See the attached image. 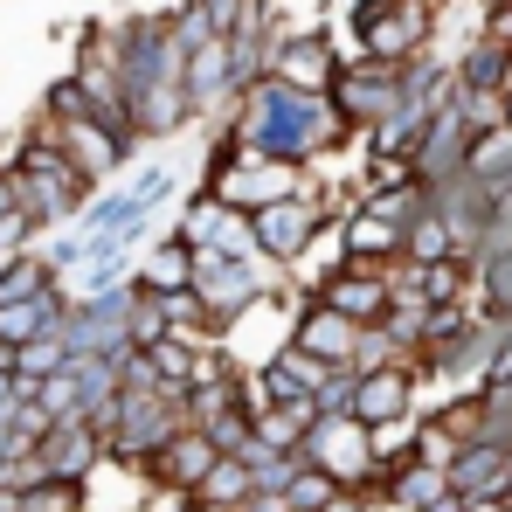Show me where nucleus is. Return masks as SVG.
I'll return each mask as SVG.
<instances>
[{"instance_id":"nucleus-1","label":"nucleus","mask_w":512,"mask_h":512,"mask_svg":"<svg viewBox=\"0 0 512 512\" xmlns=\"http://www.w3.org/2000/svg\"><path fill=\"white\" fill-rule=\"evenodd\" d=\"M436 0H353L346 28L360 42V56H381V63H416L436 49Z\"/></svg>"},{"instance_id":"nucleus-4","label":"nucleus","mask_w":512,"mask_h":512,"mask_svg":"<svg viewBox=\"0 0 512 512\" xmlns=\"http://www.w3.org/2000/svg\"><path fill=\"white\" fill-rule=\"evenodd\" d=\"M305 464L333 471L346 492H381V457H374V429L360 416H319L305 436Z\"/></svg>"},{"instance_id":"nucleus-32","label":"nucleus","mask_w":512,"mask_h":512,"mask_svg":"<svg viewBox=\"0 0 512 512\" xmlns=\"http://www.w3.org/2000/svg\"><path fill=\"white\" fill-rule=\"evenodd\" d=\"M243 512H291V499H284V492H256Z\"/></svg>"},{"instance_id":"nucleus-26","label":"nucleus","mask_w":512,"mask_h":512,"mask_svg":"<svg viewBox=\"0 0 512 512\" xmlns=\"http://www.w3.org/2000/svg\"><path fill=\"white\" fill-rule=\"evenodd\" d=\"M215 35H263L270 28V0H201Z\"/></svg>"},{"instance_id":"nucleus-2","label":"nucleus","mask_w":512,"mask_h":512,"mask_svg":"<svg viewBox=\"0 0 512 512\" xmlns=\"http://www.w3.org/2000/svg\"><path fill=\"white\" fill-rule=\"evenodd\" d=\"M270 284H277V263L256 250H194V291L208 298V312L222 319V326H236V319H250L256 305L270 298Z\"/></svg>"},{"instance_id":"nucleus-17","label":"nucleus","mask_w":512,"mask_h":512,"mask_svg":"<svg viewBox=\"0 0 512 512\" xmlns=\"http://www.w3.org/2000/svg\"><path fill=\"white\" fill-rule=\"evenodd\" d=\"M139 291H180V284H194V243L187 236H160L153 250L139 256Z\"/></svg>"},{"instance_id":"nucleus-29","label":"nucleus","mask_w":512,"mask_h":512,"mask_svg":"<svg viewBox=\"0 0 512 512\" xmlns=\"http://www.w3.org/2000/svg\"><path fill=\"white\" fill-rule=\"evenodd\" d=\"M125 187H132V194H139L146 208H160V201L173 194V160H153V167L139 173V180H125Z\"/></svg>"},{"instance_id":"nucleus-30","label":"nucleus","mask_w":512,"mask_h":512,"mask_svg":"<svg viewBox=\"0 0 512 512\" xmlns=\"http://www.w3.org/2000/svg\"><path fill=\"white\" fill-rule=\"evenodd\" d=\"M49 263H56V277H70V270H84V256H90V236L84 229H70V236H56V243H49Z\"/></svg>"},{"instance_id":"nucleus-34","label":"nucleus","mask_w":512,"mask_h":512,"mask_svg":"<svg viewBox=\"0 0 512 512\" xmlns=\"http://www.w3.org/2000/svg\"><path fill=\"white\" fill-rule=\"evenodd\" d=\"M167 512H215V506H208V499H194V492H180V499H173Z\"/></svg>"},{"instance_id":"nucleus-15","label":"nucleus","mask_w":512,"mask_h":512,"mask_svg":"<svg viewBox=\"0 0 512 512\" xmlns=\"http://www.w3.org/2000/svg\"><path fill=\"white\" fill-rule=\"evenodd\" d=\"M340 243H346V263H367V270H381V277H395V263H402V229L381 222L374 208H346Z\"/></svg>"},{"instance_id":"nucleus-18","label":"nucleus","mask_w":512,"mask_h":512,"mask_svg":"<svg viewBox=\"0 0 512 512\" xmlns=\"http://www.w3.org/2000/svg\"><path fill=\"white\" fill-rule=\"evenodd\" d=\"M194 499H208L215 512H243L256 499V471L236 457V450H222V457H215V471L194 485Z\"/></svg>"},{"instance_id":"nucleus-37","label":"nucleus","mask_w":512,"mask_h":512,"mask_svg":"<svg viewBox=\"0 0 512 512\" xmlns=\"http://www.w3.org/2000/svg\"><path fill=\"white\" fill-rule=\"evenodd\" d=\"M0 263H7V256H0Z\"/></svg>"},{"instance_id":"nucleus-31","label":"nucleus","mask_w":512,"mask_h":512,"mask_svg":"<svg viewBox=\"0 0 512 512\" xmlns=\"http://www.w3.org/2000/svg\"><path fill=\"white\" fill-rule=\"evenodd\" d=\"M485 35L512 49V0H492V7H485Z\"/></svg>"},{"instance_id":"nucleus-12","label":"nucleus","mask_w":512,"mask_h":512,"mask_svg":"<svg viewBox=\"0 0 512 512\" xmlns=\"http://www.w3.org/2000/svg\"><path fill=\"white\" fill-rule=\"evenodd\" d=\"M416 388H423V374H416L409 360L374 367V374H360V388H353V416H360L367 429L395 423V416H409V409H416Z\"/></svg>"},{"instance_id":"nucleus-21","label":"nucleus","mask_w":512,"mask_h":512,"mask_svg":"<svg viewBox=\"0 0 512 512\" xmlns=\"http://www.w3.org/2000/svg\"><path fill=\"white\" fill-rule=\"evenodd\" d=\"M153 298H160L167 326H173V333H187V340H222V333H229V326L208 312V298H201L194 284H180V291H153Z\"/></svg>"},{"instance_id":"nucleus-27","label":"nucleus","mask_w":512,"mask_h":512,"mask_svg":"<svg viewBox=\"0 0 512 512\" xmlns=\"http://www.w3.org/2000/svg\"><path fill=\"white\" fill-rule=\"evenodd\" d=\"M395 360H402V340H395L388 319H381V326H360V340H353V360H346V367H353V374H374V367H395Z\"/></svg>"},{"instance_id":"nucleus-8","label":"nucleus","mask_w":512,"mask_h":512,"mask_svg":"<svg viewBox=\"0 0 512 512\" xmlns=\"http://www.w3.org/2000/svg\"><path fill=\"white\" fill-rule=\"evenodd\" d=\"M312 298L340 305L353 326H381V319L395 312V277H381V270H367V263H346L340 277H326Z\"/></svg>"},{"instance_id":"nucleus-14","label":"nucleus","mask_w":512,"mask_h":512,"mask_svg":"<svg viewBox=\"0 0 512 512\" xmlns=\"http://www.w3.org/2000/svg\"><path fill=\"white\" fill-rule=\"evenodd\" d=\"M353 340H360V326L346 319L340 305H326V298H305L298 305V319H291V346H305V353H319V360H353Z\"/></svg>"},{"instance_id":"nucleus-20","label":"nucleus","mask_w":512,"mask_h":512,"mask_svg":"<svg viewBox=\"0 0 512 512\" xmlns=\"http://www.w3.org/2000/svg\"><path fill=\"white\" fill-rule=\"evenodd\" d=\"M381 492H388L402 512H423V506H436V499H450V471H443V464H423V457H409Z\"/></svg>"},{"instance_id":"nucleus-23","label":"nucleus","mask_w":512,"mask_h":512,"mask_svg":"<svg viewBox=\"0 0 512 512\" xmlns=\"http://www.w3.org/2000/svg\"><path fill=\"white\" fill-rule=\"evenodd\" d=\"M49 284H63L56 277V263L42 250H14L0 263V305H14V298H35V291H49Z\"/></svg>"},{"instance_id":"nucleus-9","label":"nucleus","mask_w":512,"mask_h":512,"mask_svg":"<svg viewBox=\"0 0 512 512\" xmlns=\"http://www.w3.org/2000/svg\"><path fill=\"white\" fill-rule=\"evenodd\" d=\"M512 478V436H471L450 457V492L457 499H499Z\"/></svg>"},{"instance_id":"nucleus-28","label":"nucleus","mask_w":512,"mask_h":512,"mask_svg":"<svg viewBox=\"0 0 512 512\" xmlns=\"http://www.w3.org/2000/svg\"><path fill=\"white\" fill-rule=\"evenodd\" d=\"M167 28H173V42H180V56L187 49H201V42H215V21H208V7L201 0H180L167 14Z\"/></svg>"},{"instance_id":"nucleus-13","label":"nucleus","mask_w":512,"mask_h":512,"mask_svg":"<svg viewBox=\"0 0 512 512\" xmlns=\"http://www.w3.org/2000/svg\"><path fill=\"white\" fill-rule=\"evenodd\" d=\"M326 374H333V360H319V353H305V346H277L270 360H263V374H256V395L263 402H291V395H319L326 388Z\"/></svg>"},{"instance_id":"nucleus-11","label":"nucleus","mask_w":512,"mask_h":512,"mask_svg":"<svg viewBox=\"0 0 512 512\" xmlns=\"http://www.w3.org/2000/svg\"><path fill=\"white\" fill-rule=\"evenodd\" d=\"M187 125H201V118H194V104H187V84H180V77H160V84L132 90V132H139V146H160V139L187 132Z\"/></svg>"},{"instance_id":"nucleus-6","label":"nucleus","mask_w":512,"mask_h":512,"mask_svg":"<svg viewBox=\"0 0 512 512\" xmlns=\"http://www.w3.org/2000/svg\"><path fill=\"white\" fill-rule=\"evenodd\" d=\"M215 457H222V443H215L208 429L187 423V429H173L167 443H160V450L139 464V478H146L153 492H194V485L215 471Z\"/></svg>"},{"instance_id":"nucleus-24","label":"nucleus","mask_w":512,"mask_h":512,"mask_svg":"<svg viewBox=\"0 0 512 512\" xmlns=\"http://www.w3.org/2000/svg\"><path fill=\"white\" fill-rule=\"evenodd\" d=\"M139 208H146V201H139L132 187H118V194H90V208L77 215V229H84V236H118Z\"/></svg>"},{"instance_id":"nucleus-25","label":"nucleus","mask_w":512,"mask_h":512,"mask_svg":"<svg viewBox=\"0 0 512 512\" xmlns=\"http://www.w3.org/2000/svg\"><path fill=\"white\" fill-rule=\"evenodd\" d=\"M340 492H346V485L333 478V471H319V464H298V471H291V485H284L291 512H326Z\"/></svg>"},{"instance_id":"nucleus-22","label":"nucleus","mask_w":512,"mask_h":512,"mask_svg":"<svg viewBox=\"0 0 512 512\" xmlns=\"http://www.w3.org/2000/svg\"><path fill=\"white\" fill-rule=\"evenodd\" d=\"M56 367H70V340L63 333H42V340L14 346V395H35Z\"/></svg>"},{"instance_id":"nucleus-3","label":"nucleus","mask_w":512,"mask_h":512,"mask_svg":"<svg viewBox=\"0 0 512 512\" xmlns=\"http://www.w3.org/2000/svg\"><path fill=\"white\" fill-rule=\"evenodd\" d=\"M326 97L340 104V118L353 125V132H374L381 118H395V111L409 104V90H402V63H381V56H346Z\"/></svg>"},{"instance_id":"nucleus-7","label":"nucleus","mask_w":512,"mask_h":512,"mask_svg":"<svg viewBox=\"0 0 512 512\" xmlns=\"http://www.w3.org/2000/svg\"><path fill=\"white\" fill-rule=\"evenodd\" d=\"M35 457H42V478H63V485H90V471L97 464H111V443H104V429L97 423H56L42 443H35Z\"/></svg>"},{"instance_id":"nucleus-19","label":"nucleus","mask_w":512,"mask_h":512,"mask_svg":"<svg viewBox=\"0 0 512 512\" xmlns=\"http://www.w3.org/2000/svg\"><path fill=\"white\" fill-rule=\"evenodd\" d=\"M450 256H471V250L457 243V229H450L443 208H423L409 222V236H402V263H450Z\"/></svg>"},{"instance_id":"nucleus-16","label":"nucleus","mask_w":512,"mask_h":512,"mask_svg":"<svg viewBox=\"0 0 512 512\" xmlns=\"http://www.w3.org/2000/svg\"><path fill=\"white\" fill-rule=\"evenodd\" d=\"M457 90H492V97H506L512 90V49L492 42V35H478V42L457 56Z\"/></svg>"},{"instance_id":"nucleus-10","label":"nucleus","mask_w":512,"mask_h":512,"mask_svg":"<svg viewBox=\"0 0 512 512\" xmlns=\"http://www.w3.org/2000/svg\"><path fill=\"white\" fill-rule=\"evenodd\" d=\"M277 77L298 90H333L340 77V49H333V35L326 28H298V35H277Z\"/></svg>"},{"instance_id":"nucleus-36","label":"nucleus","mask_w":512,"mask_h":512,"mask_svg":"<svg viewBox=\"0 0 512 512\" xmlns=\"http://www.w3.org/2000/svg\"><path fill=\"white\" fill-rule=\"evenodd\" d=\"M436 7H443V0H436Z\"/></svg>"},{"instance_id":"nucleus-35","label":"nucleus","mask_w":512,"mask_h":512,"mask_svg":"<svg viewBox=\"0 0 512 512\" xmlns=\"http://www.w3.org/2000/svg\"><path fill=\"white\" fill-rule=\"evenodd\" d=\"M7 409H14V374L0 367V416H7Z\"/></svg>"},{"instance_id":"nucleus-5","label":"nucleus","mask_w":512,"mask_h":512,"mask_svg":"<svg viewBox=\"0 0 512 512\" xmlns=\"http://www.w3.org/2000/svg\"><path fill=\"white\" fill-rule=\"evenodd\" d=\"M236 215H256V208H270V201H284V194H305L312 187V167H291V160H229V167L201 173Z\"/></svg>"},{"instance_id":"nucleus-33","label":"nucleus","mask_w":512,"mask_h":512,"mask_svg":"<svg viewBox=\"0 0 512 512\" xmlns=\"http://www.w3.org/2000/svg\"><path fill=\"white\" fill-rule=\"evenodd\" d=\"M464 512H512V506H506V492H499V499H464Z\"/></svg>"}]
</instances>
